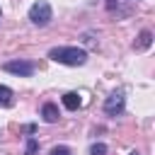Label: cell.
Listing matches in <instances>:
<instances>
[{
  "label": "cell",
  "mask_w": 155,
  "mask_h": 155,
  "mask_svg": "<svg viewBox=\"0 0 155 155\" xmlns=\"http://www.w3.org/2000/svg\"><path fill=\"white\" fill-rule=\"evenodd\" d=\"M48 58L53 63H61V65H85L87 63V51L80 48V46H53L48 51Z\"/></svg>",
  "instance_id": "6da1fadb"
},
{
  "label": "cell",
  "mask_w": 155,
  "mask_h": 155,
  "mask_svg": "<svg viewBox=\"0 0 155 155\" xmlns=\"http://www.w3.org/2000/svg\"><path fill=\"white\" fill-rule=\"evenodd\" d=\"M27 17H29V22H31L34 27H46V24L53 19V10H51V5H48L46 0H36V2L29 7Z\"/></svg>",
  "instance_id": "7a4b0ae2"
},
{
  "label": "cell",
  "mask_w": 155,
  "mask_h": 155,
  "mask_svg": "<svg viewBox=\"0 0 155 155\" xmlns=\"http://www.w3.org/2000/svg\"><path fill=\"white\" fill-rule=\"evenodd\" d=\"M126 109V97H124V90H114L107 99H104V114L107 116H121Z\"/></svg>",
  "instance_id": "3957f363"
},
{
  "label": "cell",
  "mask_w": 155,
  "mask_h": 155,
  "mask_svg": "<svg viewBox=\"0 0 155 155\" xmlns=\"http://www.w3.org/2000/svg\"><path fill=\"white\" fill-rule=\"evenodd\" d=\"M2 70H5V73H10V75H17V78H29V75H34L36 65H34L31 61L15 58V61H7V63L2 65Z\"/></svg>",
  "instance_id": "277c9868"
},
{
  "label": "cell",
  "mask_w": 155,
  "mask_h": 155,
  "mask_svg": "<svg viewBox=\"0 0 155 155\" xmlns=\"http://www.w3.org/2000/svg\"><path fill=\"white\" fill-rule=\"evenodd\" d=\"M41 116H44L46 124H56L58 116H61V111H58V107H56L53 102H46V104L41 107Z\"/></svg>",
  "instance_id": "5b68a950"
},
{
  "label": "cell",
  "mask_w": 155,
  "mask_h": 155,
  "mask_svg": "<svg viewBox=\"0 0 155 155\" xmlns=\"http://www.w3.org/2000/svg\"><path fill=\"white\" fill-rule=\"evenodd\" d=\"M150 46H153V31H150V29H143V31L138 34L133 48H136V51H145V48H150Z\"/></svg>",
  "instance_id": "8992f818"
},
{
  "label": "cell",
  "mask_w": 155,
  "mask_h": 155,
  "mask_svg": "<svg viewBox=\"0 0 155 155\" xmlns=\"http://www.w3.org/2000/svg\"><path fill=\"white\" fill-rule=\"evenodd\" d=\"M80 104H82V99H80L78 92H65V94H63V107H65V109L75 111V109H80Z\"/></svg>",
  "instance_id": "52a82bcc"
},
{
  "label": "cell",
  "mask_w": 155,
  "mask_h": 155,
  "mask_svg": "<svg viewBox=\"0 0 155 155\" xmlns=\"http://www.w3.org/2000/svg\"><path fill=\"white\" fill-rule=\"evenodd\" d=\"M12 104H15V92L7 85H0V107L2 109H10Z\"/></svg>",
  "instance_id": "ba28073f"
},
{
  "label": "cell",
  "mask_w": 155,
  "mask_h": 155,
  "mask_svg": "<svg viewBox=\"0 0 155 155\" xmlns=\"http://www.w3.org/2000/svg\"><path fill=\"white\" fill-rule=\"evenodd\" d=\"M36 150H39V140H36L34 136H29V138H27V150H24V155H36Z\"/></svg>",
  "instance_id": "9c48e42d"
},
{
  "label": "cell",
  "mask_w": 155,
  "mask_h": 155,
  "mask_svg": "<svg viewBox=\"0 0 155 155\" xmlns=\"http://www.w3.org/2000/svg\"><path fill=\"white\" fill-rule=\"evenodd\" d=\"M90 155H107V145L104 143H92L90 145Z\"/></svg>",
  "instance_id": "30bf717a"
},
{
  "label": "cell",
  "mask_w": 155,
  "mask_h": 155,
  "mask_svg": "<svg viewBox=\"0 0 155 155\" xmlns=\"http://www.w3.org/2000/svg\"><path fill=\"white\" fill-rule=\"evenodd\" d=\"M48 155H73V153H70V148H65V145H53V148L48 150Z\"/></svg>",
  "instance_id": "8fae6325"
},
{
  "label": "cell",
  "mask_w": 155,
  "mask_h": 155,
  "mask_svg": "<svg viewBox=\"0 0 155 155\" xmlns=\"http://www.w3.org/2000/svg\"><path fill=\"white\" fill-rule=\"evenodd\" d=\"M114 7H116V0H107V10L114 12Z\"/></svg>",
  "instance_id": "7c38bea8"
},
{
  "label": "cell",
  "mask_w": 155,
  "mask_h": 155,
  "mask_svg": "<svg viewBox=\"0 0 155 155\" xmlns=\"http://www.w3.org/2000/svg\"><path fill=\"white\" fill-rule=\"evenodd\" d=\"M128 155H140V153H136V150H131V153H128Z\"/></svg>",
  "instance_id": "4fadbf2b"
}]
</instances>
